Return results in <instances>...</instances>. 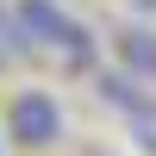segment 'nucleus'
I'll list each match as a JSON object with an SVG mask.
<instances>
[{
  "instance_id": "obj_1",
  "label": "nucleus",
  "mask_w": 156,
  "mask_h": 156,
  "mask_svg": "<svg viewBox=\"0 0 156 156\" xmlns=\"http://www.w3.org/2000/svg\"><path fill=\"white\" fill-rule=\"evenodd\" d=\"M12 12H19V25L31 31V44L62 50L69 69H94V37H87V25L75 19V12H62L56 0H19Z\"/></svg>"
},
{
  "instance_id": "obj_2",
  "label": "nucleus",
  "mask_w": 156,
  "mask_h": 156,
  "mask_svg": "<svg viewBox=\"0 0 156 156\" xmlns=\"http://www.w3.org/2000/svg\"><path fill=\"white\" fill-rule=\"evenodd\" d=\"M12 137L19 144H31V150H44V144H56L62 137V106L44 94V87H25V94H12Z\"/></svg>"
},
{
  "instance_id": "obj_3",
  "label": "nucleus",
  "mask_w": 156,
  "mask_h": 156,
  "mask_svg": "<svg viewBox=\"0 0 156 156\" xmlns=\"http://www.w3.org/2000/svg\"><path fill=\"white\" fill-rule=\"evenodd\" d=\"M100 100H106L112 112H125V119H131V131L156 150V94L137 81V75H125V69H119V75H100Z\"/></svg>"
},
{
  "instance_id": "obj_4",
  "label": "nucleus",
  "mask_w": 156,
  "mask_h": 156,
  "mask_svg": "<svg viewBox=\"0 0 156 156\" xmlns=\"http://www.w3.org/2000/svg\"><path fill=\"white\" fill-rule=\"evenodd\" d=\"M119 56L131 62L137 75H150V81H156V37H150V31H137V25H131V31H119Z\"/></svg>"
}]
</instances>
